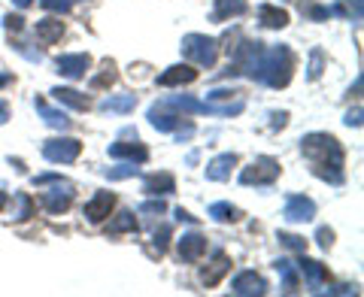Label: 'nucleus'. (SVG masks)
<instances>
[{
    "label": "nucleus",
    "mask_w": 364,
    "mask_h": 297,
    "mask_svg": "<svg viewBox=\"0 0 364 297\" xmlns=\"http://www.w3.org/2000/svg\"><path fill=\"white\" fill-rule=\"evenodd\" d=\"M140 212L143 215H161L164 212V200L161 198H158V200H146L143 207H140Z\"/></svg>",
    "instance_id": "obj_35"
},
{
    "label": "nucleus",
    "mask_w": 364,
    "mask_h": 297,
    "mask_svg": "<svg viewBox=\"0 0 364 297\" xmlns=\"http://www.w3.org/2000/svg\"><path fill=\"white\" fill-rule=\"evenodd\" d=\"M258 18H261V25L273 28V31H279V28L289 25V13H286V9L270 6V4H261V6H258Z\"/></svg>",
    "instance_id": "obj_26"
},
{
    "label": "nucleus",
    "mask_w": 364,
    "mask_h": 297,
    "mask_svg": "<svg viewBox=\"0 0 364 297\" xmlns=\"http://www.w3.org/2000/svg\"><path fill=\"white\" fill-rule=\"evenodd\" d=\"M176 249H179V258L182 261L195 264V261H200L203 252H207V237H200V234H182Z\"/></svg>",
    "instance_id": "obj_14"
},
{
    "label": "nucleus",
    "mask_w": 364,
    "mask_h": 297,
    "mask_svg": "<svg viewBox=\"0 0 364 297\" xmlns=\"http://www.w3.org/2000/svg\"><path fill=\"white\" fill-rule=\"evenodd\" d=\"M301 152H304L306 161L313 164V173L318 179L331 182V185H340V182H343L346 155H343V146L337 143V136H331V134H306L301 140Z\"/></svg>",
    "instance_id": "obj_1"
},
{
    "label": "nucleus",
    "mask_w": 364,
    "mask_h": 297,
    "mask_svg": "<svg viewBox=\"0 0 364 297\" xmlns=\"http://www.w3.org/2000/svg\"><path fill=\"white\" fill-rule=\"evenodd\" d=\"M195 79H198L195 67H188V64H173V67H167V70L158 76V85H161V88H176V85H191Z\"/></svg>",
    "instance_id": "obj_13"
},
{
    "label": "nucleus",
    "mask_w": 364,
    "mask_h": 297,
    "mask_svg": "<svg viewBox=\"0 0 364 297\" xmlns=\"http://www.w3.org/2000/svg\"><path fill=\"white\" fill-rule=\"evenodd\" d=\"M40 6L46 13H58V16L70 13V0H40Z\"/></svg>",
    "instance_id": "obj_34"
},
{
    "label": "nucleus",
    "mask_w": 364,
    "mask_h": 297,
    "mask_svg": "<svg viewBox=\"0 0 364 297\" xmlns=\"http://www.w3.org/2000/svg\"><path fill=\"white\" fill-rule=\"evenodd\" d=\"M9 119V107H6V100H0V124H6Z\"/></svg>",
    "instance_id": "obj_44"
},
{
    "label": "nucleus",
    "mask_w": 364,
    "mask_h": 297,
    "mask_svg": "<svg viewBox=\"0 0 364 297\" xmlns=\"http://www.w3.org/2000/svg\"><path fill=\"white\" fill-rule=\"evenodd\" d=\"M234 167H237V155L234 152H225V155L213 158V161L207 164V179L210 182H225L228 176H231Z\"/></svg>",
    "instance_id": "obj_16"
},
{
    "label": "nucleus",
    "mask_w": 364,
    "mask_h": 297,
    "mask_svg": "<svg viewBox=\"0 0 364 297\" xmlns=\"http://www.w3.org/2000/svg\"><path fill=\"white\" fill-rule=\"evenodd\" d=\"M140 173V164H134V161H124V164H116V167H107L104 170V176L112 179V182H122V179H131Z\"/></svg>",
    "instance_id": "obj_30"
},
{
    "label": "nucleus",
    "mask_w": 364,
    "mask_h": 297,
    "mask_svg": "<svg viewBox=\"0 0 364 297\" xmlns=\"http://www.w3.org/2000/svg\"><path fill=\"white\" fill-rule=\"evenodd\" d=\"M306 16H310V18H316V21H322V18H328V6L306 4Z\"/></svg>",
    "instance_id": "obj_39"
},
{
    "label": "nucleus",
    "mask_w": 364,
    "mask_h": 297,
    "mask_svg": "<svg viewBox=\"0 0 364 297\" xmlns=\"http://www.w3.org/2000/svg\"><path fill=\"white\" fill-rule=\"evenodd\" d=\"M119 79V70H116V64H112L109 58L100 64V73L97 76H91V88L95 91H100V88H107V85H112Z\"/></svg>",
    "instance_id": "obj_27"
},
{
    "label": "nucleus",
    "mask_w": 364,
    "mask_h": 297,
    "mask_svg": "<svg viewBox=\"0 0 364 297\" xmlns=\"http://www.w3.org/2000/svg\"><path fill=\"white\" fill-rule=\"evenodd\" d=\"M291 70H294L291 49L289 45H273V49H261L249 79H258L267 88H286L291 82Z\"/></svg>",
    "instance_id": "obj_2"
},
{
    "label": "nucleus",
    "mask_w": 364,
    "mask_h": 297,
    "mask_svg": "<svg viewBox=\"0 0 364 297\" xmlns=\"http://www.w3.org/2000/svg\"><path fill=\"white\" fill-rule=\"evenodd\" d=\"M134 231H136V219H134V212H131V210L119 212L116 219L109 222V234H134Z\"/></svg>",
    "instance_id": "obj_29"
},
{
    "label": "nucleus",
    "mask_w": 364,
    "mask_h": 297,
    "mask_svg": "<svg viewBox=\"0 0 364 297\" xmlns=\"http://www.w3.org/2000/svg\"><path fill=\"white\" fill-rule=\"evenodd\" d=\"M322 70H325V55H322V49H313L310 52V67H306V79L316 82V79L322 76Z\"/></svg>",
    "instance_id": "obj_32"
},
{
    "label": "nucleus",
    "mask_w": 364,
    "mask_h": 297,
    "mask_svg": "<svg viewBox=\"0 0 364 297\" xmlns=\"http://www.w3.org/2000/svg\"><path fill=\"white\" fill-rule=\"evenodd\" d=\"M52 97L58 100V104L76 109V112H85V109L91 107V104H88V97L82 94V91H76V88H52Z\"/></svg>",
    "instance_id": "obj_20"
},
{
    "label": "nucleus",
    "mask_w": 364,
    "mask_h": 297,
    "mask_svg": "<svg viewBox=\"0 0 364 297\" xmlns=\"http://www.w3.org/2000/svg\"><path fill=\"white\" fill-rule=\"evenodd\" d=\"M109 158H116V161H134V164H146L149 161V148H146L143 143H112L109 146Z\"/></svg>",
    "instance_id": "obj_11"
},
{
    "label": "nucleus",
    "mask_w": 364,
    "mask_h": 297,
    "mask_svg": "<svg viewBox=\"0 0 364 297\" xmlns=\"http://www.w3.org/2000/svg\"><path fill=\"white\" fill-rule=\"evenodd\" d=\"M134 107H136V94H131V91H122V94H109L104 104H100V109H104V112H116V116L134 112Z\"/></svg>",
    "instance_id": "obj_23"
},
{
    "label": "nucleus",
    "mask_w": 364,
    "mask_h": 297,
    "mask_svg": "<svg viewBox=\"0 0 364 297\" xmlns=\"http://www.w3.org/2000/svg\"><path fill=\"white\" fill-rule=\"evenodd\" d=\"M55 67H58V73L67 76V79H85L91 58L85 52H73V55H61V58L55 61Z\"/></svg>",
    "instance_id": "obj_10"
},
{
    "label": "nucleus",
    "mask_w": 364,
    "mask_h": 297,
    "mask_svg": "<svg viewBox=\"0 0 364 297\" xmlns=\"http://www.w3.org/2000/svg\"><path fill=\"white\" fill-rule=\"evenodd\" d=\"M33 107H37V112L43 116V122L49 124V128H55V131H67V128H70V119H67V112H64V109L49 107L43 97L33 100Z\"/></svg>",
    "instance_id": "obj_17"
},
{
    "label": "nucleus",
    "mask_w": 364,
    "mask_h": 297,
    "mask_svg": "<svg viewBox=\"0 0 364 297\" xmlns=\"http://www.w3.org/2000/svg\"><path fill=\"white\" fill-rule=\"evenodd\" d=\"M49 191H43V210L46 212H52V215H61L70 210V203H73V185L70 182H64V179H55L49 182Z\"/></svg>",
    "instance_id": "obj_6"
},
{
    "label": "nucleus",
    "mask_w": 364,
    "mask_h": 297,
    "mask_svg": "<svg viewBox=\"0 0 364 297\" xmlns=\"http://www.w3.org/2000/svg\"><path fill=\"white\" fill-rule=\"evenodd\" d=\"M13 4H16V6H18V9H28V6H31V4H33V0H13Z\"/></svg>",
    "instance_id": "obj_46"
},
{
    "label": "nucleus",
    "mask_w": 364,
    "mask_h": 297,
    "mask_svg": "<svg viewBox=\"0 0 364 297\" xmlns=\"http://www.w3.org/2000/svg\"><path fill=\"white\" fill-rule=\"evenodd\" d=\"M112 207H116V198H112L109 191H97L95 198L85 203V219H88L91 225H104V222L109 219Z\"/></svg>",
    "instance_id": "obj_9"
},
{
    "label": "nucleus",
    "mask_w": 364,
    "mask_h": 297,
    "mask_svg": "<svg viewBox=\"0 0 364 297\" xmlns=\"http://www.w3.org/2000/svg\"><path fill=\"white\" fill-rule=\"evenodd\" d=\"M231 294H237V297H261V294H267V282H264V276H258L255 270H243V273H237L234 276Z\"/></svg>",
    "instance_id": "obj_8"
},
{
    "label": "nucleus",
    "mask_w": 364,
    "mask_h": 297,
    "mask_svg": "<svg viewBox=\"0 0 364 297\" xmlns=\"http://www.w3.org/2000/svg\"><path fill=\"white\" fill-rule=\"evenodd\" d=\"M33 33H37L40 43L52 45V43H58L64 37V21L61 18H43V21H37V31Z\"/></svg>",
    "instance_id": "obj_22"
},
{
    "label": "nucleus",
    "mask_w": 364,
    "mask_h": 297,
    "mask_svg": "<svg viewBox=\"0 0 364 297\" xmlns=\"http://www.w3.org/2000/svg\"><path fill=\"white\" fill-rule=\"evenodd\" d=\"M240 215H243L240 210L231 207V203H225V200H219V203H213V207H210V219H213V222H222V225L237 222Z\"/></svg>",
    "instance_id": "obj_28"
},
{
    "label": "nucleus",
    "mask_w": 364,
    "mask_h": 297,
    "mask_svg": "<svg viewBox=\"0 0 364 297\" xmlns=\"http://www.w3.org/2000/svg\"><path fill=\"white\" fill-rule=\"evenodd\" d=\"M9 82H13V73H0V88L9 85Z\"/></svg>",
    "instance_id": "obj_45"
},
{
    "label": "nucleus",
    "mask_w": 364,
    "mask_h": 297,
    "mask_svg": "<svg viewBox=\"0 0 364 297\" xmlns=\"http://www.w3.org/2000/svg\"><path fill=\"white\" fill-rule=\"evenodd\" d=\"M273 267H277V273L282 276V291H286V294L298 291V264H294V261L277 258V261H273Z\"/></svg>",
    "instance_id": "obj_21"
},
{
    "label": "nucleus",
    "mask_w": 364,
    "mask_h": 297,
    "mask_svg": "<svg viewBox=\"0 0 364 297\" xmlns=\"http://www.w3.org/2000/svg\"><path fill=\"white\" fill-rule=\"evenodd\" d=\"M277 239H279V243L282 246H286V249H291V252H306V239L304 237H298V234H286V231H279L277 234Z\"/></svg>",
    "instance_id": "obj_33"
},
{
    "label": "nucleus",
    "mask_w": 364,
    "mask_h": 297,
    "mask_svg": "<svg viewBox=\"0 0 364 297\" xmlns=\"http://www.w3.org/2000/svg\"><path fill=\"white\" fill-rule=\"evenodd\" d=\"M4 203H6V194H4V191H0V210H4Z\"/></svg>",
    "instance_id": "obj_47"
},
{
    "label": "nucleus",
    "mask_w": 364,
    "mask_h": 297,
    "mask_svg": "<svg viewBox=\"0 0 364 297\" xmlns=\"http://www.w3.org/2000/svg\"><path fill=\"white\" fill-rule=\"evenodd\" d=\"M79 152H82V143L76 136H55V140L43 143V158L52 164H73Z\"/></svg>",
    "instance_id": "obj_4"
},
{
    "label": "nucleus",
    "mask_w": 364,
    "mask_h": 297,
    "mask_svg": "<svg viewBox=\"0 0 364 297\" xmlns=\"http://www.w3.org/2000/svg\"><path fill=\"white\" fill-rule=\"evenodd\" d=\"M316 239H318V246H322V249H328V246L334 243V231H331V227H318Z\"/></svg>",
    "instance_id": "obj_36"
},
{
    "label": "nucleus",
    "mask_w": 364,
    "mask_h": 297,
    "mask_svg": "<svg viewBox=\"0 0 364 297\" xmlns=\"http://www.w3.org/2000/svg\"><path fill=\"white\" fill-rule=\"evenodd\" d=\"M231 270V258H228L225 252H215V258H213V264H207L200 270V282L207 285V288H215V285L222 282V276Z\"/></svg>",
    "instance_id": "obj_15"
},
{
    "label": "nucleus",
    "mask_w": 364,
    "mask_h": 297,
    "mask_svg": "<svg viewBox=\"0 0 364 297\" xmlns=\"http://www.w3.org/2000/svg\"><path fill=\"white\" fill-rule=\"evenodd\" d=\"M349 128H361V109H355V112H346V119H343Z\"/></svg>",
    "instance_id": "obj_42"
},
{
    "label": "nucleus",
    "mask_w": 364,
    "mask_h": 297,
    "mask_svg": "<svg viewBox=\"0 0 364 297\" xmlns=\"http://www.w3.org/2000/svg\"><path fill=\"white\" fill-rule=\"evenodd\" d=\"M31 215H33V200H31V194L18 191V194H16V210H13V215H9V219H13V222H25V219H31Z\"/></svg>",
    "instance_id": "obj_31"
},
{
    "label": "nucleus",
    "mask_w": 364,
    "mask_h": 297,
    "mask_svg": "<svg viewBox=\"0 0 364 297\" xmlns=\"http://www.w3.org/2000/svg\"><path fill=\"white\" fill-rule=\"evenodd\" d=\"M298 273L306 276V285H310V288H318V285L328 279V267L322 264V261H313V258H301L298 261Z\"/></svg>",
    "instance_id": "obj_18"
},
{
    "label": "nucleus",
    "mask_w": 364,
    "mask_h": 297,
    "mask_svg": "<svg viewBox=\"0 0 364 297\" xmlns=\"http://www.w3.org/2000/svg\"><path fill=\"white\" fill-rule=\"evenodd\" d=\"M286 124H289V112H270V128L273 131L286 128Z\"/></svg>",
    "instance_id": "obj_40"
},
{
    "label": "nucleus",
    "mask_w": 364,
    "mask_h": 297,
    "mask_svg": "<svg viewBox=\"0 0 364 297\" xmlns=\"http://www.w3.org/2000/svg\"><path fill=\"white\" fill-rule=\"evenodd\" d=\"M246 13V0H215V9H213V16L210 21H228V18H234V16H243Z\"/></svg>",
    "instance_id": "obj_24"
},
{
    "label": "nucleus",
    "mask_w": 364,
    "mask_h": 297,
    "mask_svg": "<svg viewBox=\"0 0 364 297\" xmlns=\"http://www.w3.org/2000/svg\"><path fill=\"white\" fill-rule=\"evenodd\" d=\"M176 222H188V225H195L198 219H195V215H191L188 210H182V207H179V210H176Z\"/></svg>",
    "instance_id": "obj_43"
},
{
    "label": "nucleus",
    "mask_w": 364,
    "mask_h": 297,
    "mask_svg": "<svg viewBox=\"0 0 364 297\" xmlns=\"http://www.w3.org/2000/svg\"><path fill=\"white\" fill-rule=\"evenodd\" d=\"M182 55H186L188 61H195L198 67H213L215 58H219V43L207 33H186L182 37Z\"/></svg>",
    "instance_id": "obj_3"
},
{
    "label": "nucleus",
    "mask_w": 364,
    "mask_h": 297,
    "mask_svg": "<svg viewBox=\"0 0 364 297\" xmlns=\"http://www.w3.org/2000/svg\"><path fill=\"white\" fill-rule=\"evenodd\" d=\"M158 109H176V112H207L210 116V107L203 100H195L191 94H167L155 104Z\"/></svg>",
    "instance_id": "obj_12"
},
{
    "label": "nucleus",
    "mask_w": 364,
    "mask_h": 297,
    "mask_svg": "<svg viewBox=\"0 0 364 297\" xmlns=\"http://www.w3.org/2000/svg\"><path fill=\"white\" fill-rule=\"evenodd\" d=\"M289 225H304V222H313L316 219V203L304 194H289L286 200V210H282Z\"/></svg>",
    "instance_id": "obj_7"
},
{
    "label": "nucleus",
    "mask_w": 364,
    "mask_h": 297,
    "mask_svg": "<svg viewBox=\"0 0 364 297\" xmlns=\"http://www.w3.org/2000/svg\"><path fill=\"white\" fill-rule=\"evenodd\" d=\"M167 239H170V227L164 225L161 231H155V249H158V255H161L164 249H167Z\"/></svg>",
    "instance_id": "obj_38"
},
{
    "label": "nucleus",
    "mask_w": 364,
    "mask_h": 297,
    "mask_svg": "<svg viewBox=\"0 0 364 297\" xmlns=\"http://www.w3.org/2000/svg\"><path fill=\"white\" fill-rule=\"evenodd\" d=\"M277 176H279V161H273V158L264 155L240 170V185H273Z\"/></svg>",
    "instance_id": "obj_5"
},
{
    "label": "nucleus",
    "mask_w": 364,
    "mask_h": 297,
    "mask_svg": "<svg viewBox=\"0 0 364 297\" xmlns=\"http://www.w3.org/2000/svg\"><path fill=\"white\" fill-rule=\"evenodd\" d=\"M4 25H6V31H9V33H18L21 28H25V18H21V16H13V13H9V16L4 18Z\"/></svg>",
    "instance_id": "obj_37"
},
{
    "label": "nucleus",
    "mask_w": 364,
    "mask_h": 297,
    "mask_svg": "<svg viewBox=\"0 0 364 297\" xmlns=\"http://www.w3.org/2000/svg\"><path fill=\"white\" fill-rule=\"evenodd\" d=\"M149 124H152L155 131H161V134H173L179 124H182V119L176 116V112H164V109L152 107L149 109Z\"/></svg>",
    "instance_id": "obj_25"
},
{
    "label": "nucleus",
    "mask_w": 364,
    "mask_h": 297,
    "mask_svg": "<svg viewBox=\"0 0 364 297\" xmlns=\"http://www.w3.org/2000/svg\"><path fill=\"white\" fill-rule=\"evenodd\" d=\"M173 134H176V140H179V143H182V140H191V136H195V124H186V128L179 124Z\"/></svg>",
    "instance_id": "obj_41"
},
{
    "label": "nucleus",
    "mask_w": 364,
    "mask_h": 297,
    "mask_svg": "<svg viewBox=\"0 0 364 297\" xmlns=\"http://www.w3.org/2000/svg\"><path fill=\"white\" fill-rule=\"evenodd\" d=\"M143 191L152 194V198H161V194L176 191V179H173V173H152V176H146Z\"/></svg>",
    "instance_id": "obj_19"
}]
</instances>
